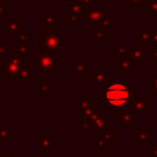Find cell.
Returning a JSON list of instances; mask_svg holds the SVG:
<instances>
[{
	"mask_svg": "<svg viewBox=\"0 0 157 157\" xmlns=\"http://www.w3.org/2000/svg\"><path fill=\"white\" fill-rule=\"evenodd\" d=\"M66 157H72V156H71V155H67V156H66Z\"/></svg>",
	"mask_w": 157,
	"mask_h": 157,
	"instance_id": "ffe728a7",
	"label": "cell"
},
{
	"mask_svg": "<svg viewBox=\"0 0 157 157\" xmlns=\"http://www.w3.org/2000/svg\"><path fill=\"white\" fill-rule=\"evenodd\" d=\"M33 67L40 75H54L60 67V59L55 56L53 50L45 49L43 53H33Z\"/></svg>",
	"mask_w": 157,
	"mask_h": 157,
	"instance_id": "7a4b0ae2",
	"label": "cell"
},
{
	"mask_svg": "<svg viewBox=\"0 0 157 157\" xmlns=\"http://www.w3.org/2000/svg\"><path fill=\"white\" fill-rule=\"evenodd\" d=\"M65 43H66L65 36H61L60 31H56V29H53V31L44 29V34L38 38L39 47H43V48L53 50V52H56V50L64 48Z\"/></svg>",
	"mask_w": 157,
	"mask_h": 157,
	"instance_id": "277c9868",
	"label": "cell"
},
{
	"mask_svg": "<svg viewBox=\"0 0 157 157\" xmlns=\"http://www.w3.org/2000/svg\"><path fill=\"white\" fill-rule=\"evenodd\" d=\"M2 1H6V0H2Z\"/></svg>",
	"mask_w": 157,
	"mask_h": 157,
	"instance_id": "44dd1931",
	"label": "cell"
},
{
	"mask_svg": "<svg viewBox=\"0 0 157 157\" xmlns=\"http://www.w3.org/2000/svg\"><path fill=\"white\" fill-rule=\"evenodd\" d=\"M33 78V75H32V71L28 69V67H23V69H21V71L18 72V75H17V78L16 80H25V81H27V80H32Z\"/></svg>",
	"mask_w": 157,
	"mask_h": 157,
	"instance_id": "4fadbf2b",
	"label": "cell"
},
{
	"mask_svg": "<svg viewBox=\"0 0 157 157\" xmlns=\"http://www.w3.org/2000/svg\"><path fill=\"white\" fill-rule=\"evenodd\" d=\"M27 67V58L20 53H10V56L0 65V74L6 80H16L21 69Z\"/></svg>",
	"mask_w": 157,
	"mask_h": 157,
	"instance_id": "3957f363",
	"label": "cell"
},
{
	"mask_svg": "<svg viewBox=\"0 0 157 157\" xmlns=\"http://www.w3.org/2000/svg\"><path fill=\"white\" fill-rule=\"evenodd\" d=\"M5 34L6 36H16L20 33L21 27V20H5Z\"/></svg>",
	"mask_w": 157,
	"mask_h": 157,
	"instance_id": "52a82bcc",
	"label": "cell"
},
{
	"mask_svg": "<svg viewBox=\"0 0 157 157\" xmlns=\"http://www.w3.org/2000/svg\"><path fill=\"white\" fill-rule=\"evenodd\" d=\"M0 157H16V155H15V153H11V155H5V153H1V155H0Z\"/></svg>",
	"mask_w": 157,
	"mask_h": 157,
	"instance_id": "d6986e66",
	"label": "cell"
},
{
	"mask_svg": "<svg viewBox=\"0 0 157 157\" xmlns=\"http://www.w3.org/2000/svg\"><path fill=\"white\" fill-rule=\"evenodd\" d=\"M10 52H11V49L5 44L4 40H1V42H0V56L7 54V53H10Z\"/></svg>",
	"mask_w": 157,
	"mask_h": 157,
	"instance_id": "2e32d148",
	"label": "cell"
},
{
	"mask_svg": "<svg viewBox=\"0 0 157 157\" xmlns=\"http://www.w3.org/2000/svg\"><path fill=\"white\" fill-rule=\"evenodd\" d=\"M16 49H17V53L23 54V55H26V54H28L29 52L33 50V48L31 45H27V43H22V42H18V40L16 43Z\"/></svg>",
	"mask_w": 157,
	"mask_h": 157,
	"instance_id": "7c38bea8",
	"label": "cell"
},
{
	"mask_svg": "<svg viewBox=\"0 0 157 157\" xmlns=\"http://www.w3.org/2000/svg\"><path fill=\"white\" fill-rule=\"evenodd\" d=\"M38 90L42 92H47L50 90V82L48 80H40L38 82Z\"/></svg>",
	"mask_w": 157,
	"mask_h": 157,
	"instance_id": "9a60e30c",
	"label": "cell"
},
{
	"mask_svg": "<svg viewBox=\"0 0 157 157\" xmlns=\"http://www.w3.org/2000/svg\"><path fill=\"white\" fill-rule=\"evenodd\" d=\"M99 17H101V15L98 13V10H86L82 13V18H83L85 23H87V22L93 23L97 20H99Z\"/></svg>",
	"mask_w": 157,
	"mask_h": 157,
	"instance_id": "ba28073f",
	"label": "cell"
},
{
	"mask_svg": "<svg viewBox=\"0 0 157 157\" xmlns=\"http://www.w3.org/2000/svg\"><path fill=\"white\" fill-rule=\"evenodd\" d=\"M11 126L1 125L0 126V141H10L11 140Z\"/></svg>",
	"mask_w": 157,
	"mask_h": 157,
	"instance_id": "30bf717a",
	"label": "cell"
},
{
	"mask_svg": "<svg viewBox=\"0 0 157 157\" xmlns=\"http://www.w3.org/2000/svg\"><path fill=\"white\" fill-rule=\"evenodd\" d=\"M82 5L76 1H70L66 4V23H74L82 17Z\"/></svg>",
	"mask_w": 157,
	"mask_h": 157,
	"instance_id": "5b68a950",
	"label": "cell"
},
{
	"mask_svg": "<svg viewBox=\"0 0 157 157\" xmlns=\"http://www.w3.org/2000/svg\"><path fill=\"white\" fill-rule=\"evenodd\" d=\"M0 18H5V5L2 0H0Z\"/></svg>",
	"mask_w": 157,
	"mask_h": 157,
	"instance_id": "ac0fdd59",
	"label": "cell"
},
{
	"mask_svg": "<svg viewBox=\"0 0 157 157\" xmlns=\"http://www.w3.org/2000/svg\"><path fill=\"white\" fill-rule=\"evenodd\" d=\"M55 146L54 136H39L38 137V151L40 153H49L50 148Z\"/></svg>",
	"mask_w": 157,
	"mask_h": 157,
	"instance_id": "8992f818",
	"label": "cell"
},
{
	"mask_svg": "<svg viewBox=\"0 0 157 157\" xmlns=\"http://www.w3.org/2000/svg\"><path fill=\"white\" fill-rule=\"evenodd\" d=\"M87 70H88V66L85 64V63H75V64H72V66H71V72L74 74V75H77V74H86L87 72Z\"/></svg>",
	"mask_w": 157,
	"mask_h": 157,
	"instance_id": "8fae6325",
	"label": "cell"
},
{
	"mask_svg": "<svg viewBox=\"0 0 157 157\" xmlns=\"http://www.w3.org/2000/svg\"><path fill=\"white\" fill-rule=\"evenodd\" d=\"M18 36V42H22V43H27V37H28V34H27V31L26 29H22V31H20V33L17 34Z\"/></svg>",
	"mask_w": 157,
	"mask_h": 157,
	"instance_id": "e0dca14e",
	"label": "cell"
},
{
	"mask_svg": "<svg viewBox=\"0 0 157 157\" xmlns=\"http://www.w3.org/2000/svg\"><path fill=\"white\" fill-rule=\"evenodd\" d=\"M78 102H80L78 112L82 113V114H87L90 112V109L92 108V104L90 102H87L86 99H83V98H78Z\"/></svg>",
	"mask_w": 157,
	"mask_h": 157,
	"instance_id": "5bb4252c",
	"label": "cell"
},
{
	"mask_svg": "<svg viewBox=\"0 0 157 157\" xmlns=\"http://www.w3.org/2000/svg\"><path fill=\"white\" fill-rule=\"evenodd\" d=\"M56 23H60V20H58L54 13H48V15H45V17H44V29L53 31Z\"/></svg>",
	"mask_w": 157,
	"mask_h": 157,
	"instance_id": "9c48e42d",
	"label": "cell"
},
{
	"mask_svg": "<svg viewBox=\"0 0 157 157\" xmlns=\"http://www.w3.org/2000/svg\"><path fill=\"white\" fill-rule=\"evenodd\" d=\"M130 98V92L124 82L114 81L105 88V104L110 108H123Z\"/></svg>",
	"mask_w": 157,
	"mask_h": 157,
	"instance_id": "6da1fadb",
	"label": "cell"
}]
</instances>
